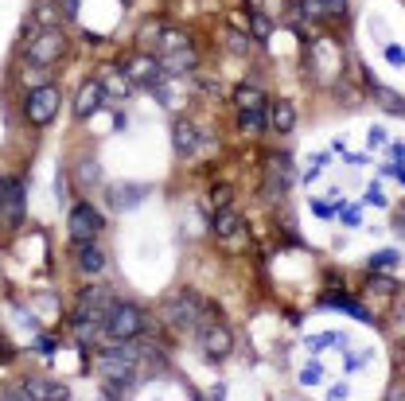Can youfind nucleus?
I'll use <instances>...</instances> for the list:
<instances>
[{
  "label": "nucleus",
  "instance_id": "obj_9",
  "mask_svg": "<svg viewBox=\"0 0 405 401\" xmlns=\"http://www.w3.org/2000/svg\"><path fill=\"white\" fill-rule=\"evenodd\" d=\"M67 230H70V238H75V242H94V238L105 230V218H101V210L94 207V203H78V207L70 210Z\"/></svg>",
  "mask_w": 405,
  "mask_h": 401
},
{
  "label": "nucleus",
  "instance_id": "obj_28",
  "mask_svg": "<svg viewBox=\"0 0 405 401\" xmlns=\"http://www.w3.org/2000/svg\"><path fill=\"white\" fill-rule=\"evenodd\" d=\"M300 382H304V386H316V382H323V367H320V362H308V367L300 370Z\"/></svg>",
  "mask_w": 405,
  "mask_h": 401
},
{
  "label": "nucleus",
  "instance_id": "obj_36",
  "mask_svg": "<svg viewBox=\"0 0 405 401\" xmlns=\"http://www.w3.org/2000/svg\"><path fill=\"white\" fill-rule=\"evenodd\" d=\"M8 355H12V351H8V343H4V339H0V362H4V359H8Z\"/></svg>",
  "mask_w": 405,
  "mask_h": 401
},
{
  "label": "nucleus",
  "instance_id": "obj_24",
  "mask_svg": "<svg viewBox=\"0 0 405 401\" xmlns=\"http://www.w3.org/2000/svg\"><path fill=\"white\" fill-rule=\"evenodd\" d=\"M187 43H191V39H187L179 27H160V55H164V51H176V47H187Z\"/></svg>",
  "mask_w": 405,
  "mask_h": 401
},
{
  "label": "nucleus",
  "instance_id": "obj_5",
  "mask_svg": "<svg viewBox=\"0 0 405 401\" xmlns=\"http://www.w3.org/2000/svg\"><path fill=\"white\" fill-rule=\"evenodd\" d=\"M234 106H238V129H242V133H265V98H262V90L238 86Z\"/></svg>",
  "mask_w": 405,
  "mask_h": 401
},
{
  "label": "nucleus",
  "instance_id": "obj_32",
  "mask_svg": "<svg viewBox=\"0 0 405 401\" xmlns=\"http://www.w3.org/2000/svg\"><path fill=\"white\" fill-rule=\"evenodd\" d=\"M366 203H374V207H386V195L378 191V184H374L371 191H366Z\"/></svg>",
  "mask_w": 405,
  "mask_h": 401
},
{
  "label": "nucleus",
  "instance_id": "obj_38",
  "mask_svg": "<svg viewBox=\"0 0 405 401\" xmlns=\"http://www.w3.org/2000/svg\"><path fill=\"white\" fill-rule=\"evenodd\" d=\"M0 187H4V184H0Z\"/></svg>",
  "mask_w": 405,
  "mask_h": 401
},
{
  "label": "nucleus",
  "instance_id": "obj_22",
  "mask_svg": "<svg viewBox=\"0 0 405 401\" xmlns=\"http://www.w3.org/2000/svg\"><path fill=\"white\" fill-rule=\"evenodd\" d=\"M374 98H378V106H382V109H390V113H405L401 94H394V90H386V86L374 82Z\"/></svg>",
  "mask_w": 405,
  "mask_h": 401
},
{
  "label": "nucleus",
  "instance_id": "obj_30",
  "mask_svg": "<svg viewBox=\"0 0 405 401\" xmlns=\"http://www.w3.org/2000/svg\"><path fill=\"white\" fill-rule=\"evenodd\" d=\"M328 343H339V335H331V331H323V335H312V339H308V351H323V347H328Z\"/></svg>",
  "mask_w": 405,
  "mask_h": 401
},
{
  "label": "nucleus",
  "instance_id": "obj_11",
  "mask_svg": "<svg viewBox=\"0 0 405 401\" xmlns=\"http://www.w3.org/2000/svg\"><path fill=\"white\" fill-rule=\"evenodd\" d=\"M12 397H24V401H67V386L55 382V378H24L20 390H12Z\"/></svg>",
  "mask_w": 405,
  "mask_h": 401
},
{
  "label": "nucleus",
  "instance_id": "obj_14",
  "mask_svg": "<svg viewBox=\"0 0 405 401\" xmlns=\"http://www.w3.org/2000/svg\"><path fill=\"white\" fill-rule=\"evenodd\" d=\"M160 67H164V75H191V70H199V55H195V47L187 43V47L164 51Z\"/></svg>",
  "mask_w": 405,
  "mask_h": 401
},
{
  "label": "nucleus",
  "instance_id": "obj_19",
  "mask_svg": "<svg viewBox=\"0 0 405 401\" xmlns=\"http://www.w3.org/2000/svg\"><path fill=\"white\" fill-rule=\"evenodd\" d=\"M78 246V269H82L86 276H94V273H101L105 269V253H101V246L98 242H75Z\"/></svg>",
  "mask_w": 405,
  "mask_h": 401
},
{
  "label": "nucleus",
  "instance_id": "obj_26",
  "mask_svg": "<svg viewBox=\"0 0 405 401\" xmlns=\"http://www.w3.org/2000/svg\"><path fill=\"white\" fill-rule=\"evenodd\" d=\"M250 27H253V39H257V43L269 39V20L262 16V8H253V12H250Z\"/></svg>",
  "mask_w": 405,
  "mask_h": 401
},
{
  "label": "nucleus",
  "instance_id": "obj_13",
  "mask_svg": "<svg viewBox=\"0 0 405 401\" xmlns=\"http://www.w3.org/2000/svg\"><path fill=\"white\" fill-rule=\"evenodd\" d=\"M288 184H292V156H285V152H277V156H269V176H265V191L277 199V195L288 191Z\"/></svg>",
  "mask_w": 405,
  "mask_h": 401
},
{
  "label": "nucleus",
  "instance_id": "obj_37",
  "mask_svg": "<svg viewBox=\"0 0 405 401\" xmlns=\"http://www.w3.org/2000/svg\"><path fill=\"white\" fill-rule=\"evenodd\" d=\"M262 4H265V0H245V8H250V12H253V8H262Z\"/></svg>",
  "mask_w": 405,
  "mask_h": 401
},
{
  "label": "nucleus",
  "instance_id": "obj_34",
  "mask_svg": "<svg viewBox=\"0 0 405 401\" xmlns=\"http://www.w3.org/2000/svg\"><path fill=\"white\" fill-rule=\"evenodd\" d=\"M378 144H386V133H382V129H371V148H378Z\"/></svg>",
  "mask_w": 405,
  "mask_h": 401
},
{
  "label": "nucleus",
  "instance_id": "obj_1",
  "mask_svg": "<svg viewBox=\"0 0 405 401\" xmlns=\"http://www.w3.org/2000/svg\"><path fill=\"white\" fill-rule=\"evenodd\" d=\"M164 319H168L179 335H195L202 324L219 319V312H214V304L207 300V296L187 293V288H184V293H176L168 304H164Z\"/></svg>",
  "mask_w": 405,
  "mask_h": 401
},
{
  "label": "nucleus",
  "instance_id": "obj_33",
  "mask_svg": "<svg viewBox=\"0 0 405 401\" xmlns=\"http://www.w3.org/2000/svg\"><path fill=\"white\" fill-rule=\"evenodd\" d=\"M386 59H390V63H401L405 51H401V47H386Z\"/></svg>",
  "mask_w": 405,
  "mask_h": 401
},
{
  "label": "nucleus",
  "instance_id": "obj_17",
  "mask_svg": "<svg viewBox=\"0 0 405 401\" xmlns=\"http://www.w3.org/2000/svg\"><path fill=\"white\" fill-rule=\"evenodd\" d=\"M172 144H176L179 156H195V152L202 148L199 125H191V121H176V129H172Z\"/></svg>",
  "mask_w": 405,
  "mask_h": 401
},
{
  "label": "nucleus",
  "instance_id": "obj_20",
  "mask_svg": "<svg viewBox=\"0 0 405 401\" xmlns=\"http://www.w3.org/2000/svg\"><path fill=\"white\" fill-rule=\"evenodd\" d=\"M304 12L312 20H343L347 0H304Z\"/></svg>",
  "mask_w": 405,
  "mask_h": 401
},
{
  "label": "nucleus",
  "instance_id": "obj_3",
  "mask_svg": "<svg viewBox=\"0 0 405 401\" xmlns=\"http://www.w3.org/2000/svg\"><path fill=\"white\" fill-rule=\"evenodd\" d=\"M144 327H148V316L136 304H125V300H113L105 319H101V331L110 339H136V335H144Z\"/></svg>",
  "mask_w": 405,
  "mask_h": 401
},
{
  "label": "nucleus",
  "instance_id": "obj_10",
  "mask_svg": "<svg viewBox=\"0 0 405 401\" xmlns=\"http://www.w3.org/2000/svg\"><path fill=\"white\" fill-rule=\"evenodd\" d=\"M24 179H4V187H0V226H8V230H16L20 222H24Z\"/></svg>",
  "mask_w": 405,
  "mask_h": 401
},
{
  "label": "nucleus",
  "instance_id": "obj_35",
  "mask_svg": "<svg viewBox=\"0 0 405 401\" xmlns=\"http://www.w3.org/2000/svg\"><path fill=\"white\" fill-rule=\"evenodd\" d=\"M343 226H359V210H343Z\"/></svg>",
  "mask_w": 405,
  "mask_h": 401
},
{
  "label": "nucleus",
  "instance_id": "obj_8",
  "mask_svg": "<svg viewBox=\"0 0 405 401\" xmlns=\"http://www.w3.org/2000/svg\"><path fill=\"white\" fill-rule=\"evenodd\" d=\"M121 75L129 78L133 86H144V90H156V86H164L168 82V75H164V67L152 55H136V59H129V63H121Z\"/></svg>",
  "mask_w": 405,
  "mask_h": 401
},
{
  "label": "nucleus",
  "instance_id": "obj_31",
  "mask_svg": "<svg viewBox=\"0 0 405 401\" xmlns=\"http://www.w3.org/2000/svg\"><path fill=\"white\" fill-rule=\"evenodd\" d=\"M59 12L63 20H78V0H59Z\"/></svg>",
  "mask_w": 405,
  "mask_h": 401
},
{
  "label": "nucleus",
  "instance_id": "obj_2",
  "mask_svg": "<svg viewBox=\"0 0 405 401\" xmlns=\"http://www.w3.org/2000/svg\"><path fill=\"white\" fill-rule=\"evenodd\" d=\"M113 296L105 284H90V288H82V296H78L75 304V316H70V324H75L78 339L82 343H94L101 331V319H105V312H110Z\"/></svg>",
  "mask_w": 405,
  "mask_h": 401
},
{
  "label": "nucleus",
  "instance_id": "obj_25",
  "mask_svg": "<svg viewBox=\"0 0 405 401\" xmlns=\"http://www.w3.org/2000/svg\"><path fill=\"white\" fill-rule=\"evenodd\" d=\"M78 179H82L86 187H90V184H101V167H98V160H78Z\"/></svg>",
  "mask_w": 405,
  "mask_h": 401
},
{
  "label": "nucleus",
  "instance_id": "obj_18",
  "mask_svg": "<svg viewBox=\"0 0 405 401\" xmlns=\"http://www.w3.org/2000/svg\"><path fill=\"white\" fill-rule=\"evenodd\" d=\"M214 234H219L222 242H238V238H242V215H238L230 203L214 210Z\"/></svg>",
  "mask_w": 405,
  "mask_h": 401
},
{
  "label": "nucleus",
  "instance_id": "obj_27",
  "mask_svg": "<svg viewBox=\"0 0 405 401\" xmlns=\"http://www.w3.org/2000/svg\"><path fill=\"white\" fill-rule=\"evenodd\" d=\"M105 94H113V98H129V94H133V82H129V78L117 70V78H113V82H105Z\"/></svg>",
  "mask_w": 405,
  "mask_h": 401
},
{
  "label": "nucleus",
  "instance_id": "obj_4",
  "mask_svg": "<svg viewBox=\"0 0 405 401\" xmlns=\"http://www.w3.org/2000/svg\"><path fill=\"white\" fill-rule=\"evenodd\" d=\"M63 51H67V35L59 27H47V32H27V55L24 63H35V67H47L51 63L63 59Z\"/></svg>",
  "mask_w": 405,
  "mask_h": 401
},
{
  "label": "nucleus",
  "instance_id": "obj_15",
  "mask_svg": "<svg viewBox=\"0 0 405 401\" xmlns=\"http://www.w3.org/2000/svg\"><path fill=\"white\" fill-rule=\"evenodd\" d=\"M292 125H296L292 101L277 98L273 106H265V129H273V133H292Z\"/></svg>",
  "mask_w": 405,
  "mask_h": 401
},
{
  "label": "nucleus",
  "instance_id": "obj_6",
  "mask_svg": "<svg viewBox=\"0 0 405 401\" xmlns=\"http://www.w3.org/2000/svg\"><path fill=\"white\" fill-rule=\"evenodd\" d=\"M195 343H199L202 359H211V362H222L230 351H234V335H230V327L219 324V319L202 324L199 331H195Z\"/></svg>",
  "mask_w": 405,
  "mask_h": 401
},
{
  "label": "nucleus",
  "instance_id": "obj_23",
  "mask_svg": "<svg viewBox=\"0 0 405 401\" xmlns=\"http://www.w3.org/2000/svg\"><path fill=\"white\" fill-rule=\"evenodd\" d=\"M141 55H152V59L160 55V27H156V24H148L141 32Z\"/></svg>",
  "mask_w": 405,
  "mask_h": 401
},
{
  "label": "nucleus",
  "instance_id": "obj_12",
  "mask_svg": "<svg viewBox=\"0 0 405 401\" xmlns=\"http://www.w3.org/2000/svg\"><path fill=\"white\" fill-rule=\"evenodd\" d=\"M105 98H110V94H105V82H101V78L86 82L82 90H78V98H75V117H82V121L94 117V113L105 106Z\"/></svg>",
  "mask_w": 405,
  "mask_h": 401
},
{
  "label": "nucleus",
  "instance_id": "obj_7",
  "mask_svg": "<svg viewBox=\"0 0 405 401\" xmlns=\"http://www.w3.org/2000/svg\"><path fill=\"white\" fill-rule=\"evenodd\" d=\"M24 113L32 125H51L55 121V113H59V90L55 86H32L24 98Z\"/></svg>",
  "mask_w": 405,
  "mask_h": 401
},
{
  "label": "nucleus",
  "instance_id": "obj_29",
  "mask_svg": "<svg viewBox=\"0 0 405 401\" xmlns=\"http://www.w3.org/2000/svg\"><path fill=\"white\" fill-rule=\"evenodd\" d=\"M390 265H397L394 250H382V253H374V257H371V269H390Z\"/></svg>",
  "mask_w": 405,
  "mask_h": 401
},
{
  "label": "nucleus",
  "instance_id": "obj_21",
  "mask_svg": "<svg viewBox=\"0 0 405 401\" xmlns=\"http://www.w3.org/2000/svg\"><path fill=\"white\" fill-rule=\"evenodd\" d=\"M328 304H335V308H343V312H351L354 319H363V324H374V316L363 308L359 300H351V296H328Z\"/></svg>",
  "mask_w": 405,
  "mask_h": 401
},
{
  "label": "nucleus",
  "instance_id": "obj_16",
  "mask_svg": "<svg viewBox=\"0 0 405 401\" xmlns=\"http://www.w3.org/2000/svg\"><path fill=\"white\" fill-rule=\"evenodd\" d=\"M148 199V187L144 184H113L110 187V207L113 210H133L136 203Z\"/></svg>",
  "mask_w": 405,
  "mask_h": 401
}]
</instances>
